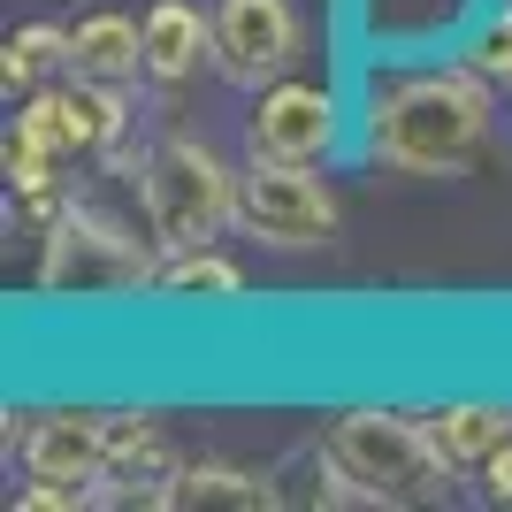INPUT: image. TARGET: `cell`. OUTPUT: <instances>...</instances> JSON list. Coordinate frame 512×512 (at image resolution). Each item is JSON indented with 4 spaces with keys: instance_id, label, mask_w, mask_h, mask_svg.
<instances>
[{
    "instance_id": "1",
    "label": "cell",
    "mask_w": 512,
    "mask_h": 512,
    "mask_svg": "<svg viewBox=\"0 0 512 512\" xmlns=\"http://www.w3.org/2000/svg\"><path fill=\"white\" fill-rule=\"evenodd\" d=\"M497 85L459 54L436 62H367L360 153L390 176H467L490 146Z\"/></svg>"
},
{
    "instance_id": "2",
    "label": "cell",
    "mask_w": 512,
    "mask_h": 512,
    "mask_svg": "<svg viewBox=\"0 0 512 512\" xmlns=\"http://www.w3.org/2000/svg\"><path fill=\"white\" fill-rule=\"evenodd\" d=\"M321 474L337 505H444L451 497V459L428 436V421L390 406H352L321 436Z\"/></svg>"
},
{
    "instance_id": "3",
    "label": "cell",
    "mask_w": 512,
    "mask_h": 512,
    "mask_svg": "<svg viewBox=\"0 0 512 512\" xmlns=\"http://www.w3.org/2000/svg\"><path fill=\"white\" fill-rule=\"evenodd\" d=\"M138 207H146V237L161 253H192L237 222V169L199 138H161L138 161Z\"/></svg>"
},
{
    "instance_id": "4",
    "label": "cell",
    "mask_w": 512,
    "mask_h": 512,
    "mask_svg": "<svg viewBox=\"0 0 512 512\" xmlns=\"http://www.w3.org/2000/svg\"><path fill=\"white\" fill-rule=\"evenodd\" d=\"M153 253L123 222H107L92 207H62L46 222V253H39V291L46 299H138L153 291Z\"/></svg>"
},
{
    "instance_id": "5",
    "label": "cell",
    "mask_w": 512,
    "mask_h": 512,
    "mask_svg": "<svg viewBox=\"0 0 512 512\" xmlns=\"http://www.w3.org/2000/svg\"><path fill=\"white\" fill-rule=\"evenodd\" d=\"M237 230L283 253L329 245L337 237V192L314 176V161H245L237 169Z\"/></svg>"
},
{
    "instance_id": "6",
    "label": "cell",
    "mask_w": 512,
    "mask_h": 512,
    "mask_svg": "<svg viewBox=\"0 0 512 512\" xmlns=\"http://www.w3.org/2000/svg\"><path fill=\"white\" fill-rule=\"evenodd\" d=\"M490 0H337L360 62H436L459 54Z\"/></svg>"
},
{
    "instance_id": "7",
    "label": "cell",
    "mask_w": 512,
    "mask_h": 512,
    "mask_svg": "<svg viewBox=\"0 0 512 512\" xmlns=\"http://www.w3.org/2000/svg\"><path fill=\"white\" fill-rule=\"evenodd\" d=\"M344 92L337 85H306V77H276L260 85L253 115H245V153L260 161H329L344 146Z\"/></svg>"
},
{
    "instance_id": "8",
    "label": "cell",
    "mask_w": 512,
    "mask_h": 512,
    "mask_svg": "<svg viewBox=\"0 0 512 512\" xmlns=\"http://www.w3.org/2000/svg\"><path fill=\"white\" fill-rule=\"evenodd\" d=\"M207 31H214L207 62L245 92L276 85L283 69L299 62V8L291 0H214Z\"/></svg>"
},
{
    "instance_id": "9",
    "label": "cell",
    "mask_w": 512,
    "mask_h": 512,
    "mask_svg": "<svg viewBox=\"0 0 512 512\" xmlns=\"http://www.w3.org/2000/svg\"><path fill=\"white\" fill-rule=\"evenodd\" d=\"M16 459L31 482H77L92 490L100 505V482L115 474V444H107V413L92 406H54V413H31L16 436Z\"/></svg>"
},
{
    "instance_id": "10",
    "label": "cell",
    "mask_w": 512,
    "mask_h": 512,
    "mask_svg": "<svg viewBox=\"0 0 512 512\" xmlns=\"http://www.w3.org/2000/svg\"><path fill=\"white\" fill-rule=\"evenodd\" d=\"M16 130H31L39 146L69 153H115L130 130V107H123V85H92V77H69L54 92H31V107L16 115Z\"/></svg>"
},
{
    "instance_id": "11",
    "label": "cell",
    "mask_w": 512,
    "mask_h": 512,
    "mask_svg": "<svg viewBox=\"0 0 512 512\" xmlns=\"http://www.w3.org/2000/svg\"><path fill=\"white\" fill-rule=\"evenodd\" d=\"M69 77H92V85H130L146 77V16H85L69 31Z\"/></svg>"
},
{
    "instance_id": "12",
    "label": "cell",
    "mask_w": 512,
    "mask_h": 512,
    "mask_svg": "<svg viewBox=\"0 0 512 512\" xmlns=\"http://www.w3.org/2000/svg\"><path fill=\"white\" fill-rule=\"evenodd\" d=\"M428 436L444 444L451 467H490L512 444V406L505 398H451V406L428 413Z\"/></svg>"
},
{
    "instance_id": "13",
    "label": "cell",
    "mask_w": 512,
    "mask_h": 512,
    "mask_svg": "<svg viewBox=\"0 0 512 512\" xmlns=\"http://www.w3.org/2000/svg\"><path fill=\"white\" fill-rule=\"evenodd\" d=\"M207 46H214V31L192 0H153L146 8V85H184Z\"/></svg>"
},
{
    "instance_id": "14",
    "label": "cell",
    "mask_w": 512,
    "mask_h": 512,
    "mask_svg": "<svg viewBox=\"0 0 512 512\" xmlns=\"http://www.w3.org/2000/svg\"><path fill=\"white\" fill-rule=\"evenodd\" d=\"M153 291H169V299H237L245 291V276H237V260H222L214 245H192V253H161V276H153Z\"/></svg>"
},
{
    "instance_id": "15",
    "label": "cell",
    "mask_w": 512,
    "mask_h": 512,
    "mask_svg": "<svg viewBox=\"0 0 512 512\" xmlns=\"http://www.w3.org/2000/svg\"><path fill=\"white\" fill-rule=\"evenodd\" d=\"M161 505H237V512H260V505H276V490H268L260 474H245V467H176Z\"/></svg>"
},
{
    "instance_id": "16",
    "label": "cell",
    "mask_w": 512,
    "mask_h": 512,
    "mask_svg": "<svg viewBox=\"0 0 512 512\" xmlns=\"http://www.w3.org/2000/svg\"><path fill=\"white\" fill-rule=\"evenodd\" d=\"M46 69H69V31H62V23H31V31H16V39L0 46V77H8V92L39 85Z\"/></svg>"
},
{
    "instance_id": "17",
    "label": "cell",
    "mask_w": 512,
    "mask_h": 512,
    "mask_svg": "<svg viewBox=\"0 0 512 512\" xmlns=\"http://www.w3.org/2000/svg\"><path fill=\"white\" fill-rule=\"evenodd\" d=\"M459 62H474L490 85L512 92V0H490V8H482V23H474L467 46H459Z\"/></svg>"
},
{
    "instance_id": "18",
    "label": "cell",
    "mask_w": 512,
    "mask_h": 512,
    "mask_svg": "<svg viewBox=\"0 0 512 512\" xmlns=\"http://www.w3.org/2000/svg\"><path fill=\"white\" fill-rule=\"evenodd\" d=\"M482 482H490V497H497V505H512V444L497 451L490 467H482Z\"/></svg>"
}]
</instances>
